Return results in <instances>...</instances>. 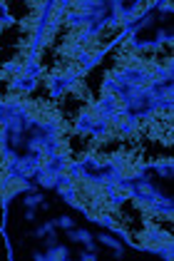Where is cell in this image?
I'll list each match as a JSON object with an SVG mask.
<instances>
[{
	"label": "cell",
	"instance_id": "6da1fadb",
	"mask_svg": "<svg viewBox=\"0 0 174 261\" xmlns=\"http://www.w3.org/2000/svg\"><path fill=\"white\" fill-rule=\"evenodd\" d=\"M25 189V182L23 179H8V184L3 187V192H0V196H10L15 192H23Z\"/></svg>",
	"mask_w": 174,
	"mask_h": 261
}]
</instances>
